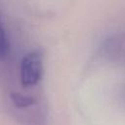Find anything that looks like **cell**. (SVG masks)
<instances>
[{"instance_id": "1", "label": "cell", "mask_w": 125, "mask_h": 125, "mask_svg": "<svg viewBox=\"0 0 125 125\" xmlns=\"http://www.w3.org/2000/svg\"><path fill=\"white\" fill-rule=\"evenodd\" d=\"M43 72V57L38 51L27 53L21 60L20 77L22 86H35L41 79Z\"/></svg>"}, {"instance_id": "2", "label": "cell", "mask_w": 125, "mask_h": 125, "mask_svg": "<svg viewBox=\"0 0 125 125\" xmlns=\"http://www.w3.org/2000/svg\"><path fill=\"white\" fill-rule=\"evenodd\" d=\"M11 100L13 102V104L19 107V108H23V107H28L30 105H32L35 101L33 98L28 97V96H24L21 95L20 93H12L11 94Z\"/></svg>"}, {"instance_id": "3", "label": "cell", "mask_w": 125, "mask_h": 125, "mask_svg": "<svg viewBox=\"0 0 125 125\" xmlns=\"http://www.w3.org/2000/svg\"><path fill=\"white\" fill-rule=\"evenodd\" d=\"M8 50V40L6 35V30L4 26V22L0 14V58L4 57Z\"/></svg>"}]
</instances>
